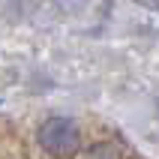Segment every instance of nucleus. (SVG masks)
Segmentation results:
<instances>
[{"instance_id":"obj_1","label":"nucleus","mask_w":159,"mask_h":159,"mask_svg":"<svg viewBox=\"0 0 159 159\" xmlns=\"http://www.w3.org/2000/svg\"><path fill=\"white\" fill-rule=\"evenodd\" d=\"M39 147L57 159H69L81 150V129L69 117H48L39 126Z\"/></svg>"},{"instance_id":"obj_3","label":"nucleus","mask_w":159,"mask_h":159,"mask_svg":"<svg viewBox=\"0 0 159 159\" xmlns=\"http://www.w3.org/2000/svg\"><path fill=\"white\" fill-rule=\"evenodd\" d=\"M138 6H144V9H159V0H135Z\"/></svg>"},{"instance_id":"obj_2","label":"nucleus","mask_w":159,"mask_h":159,"mask_svg":"<svg viewBox=\"0 0 159 159\" xmlns=\"http://www.w3.org/2000/svg\"><path fill=\"white\" fill-rule=\"evenodd\" d=\"M81 159H120V156H117V150L111 144H93Z\"/></svg>"}]
</instances>
